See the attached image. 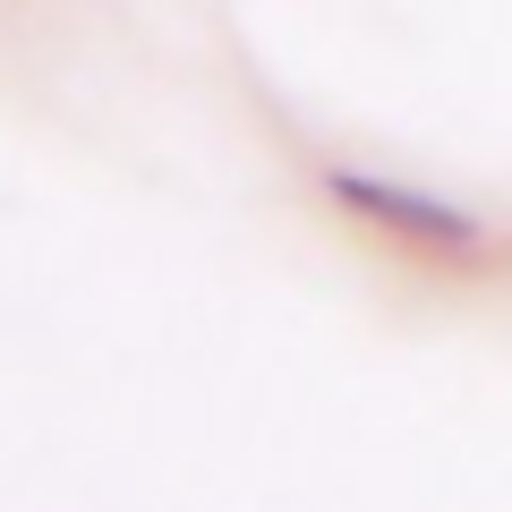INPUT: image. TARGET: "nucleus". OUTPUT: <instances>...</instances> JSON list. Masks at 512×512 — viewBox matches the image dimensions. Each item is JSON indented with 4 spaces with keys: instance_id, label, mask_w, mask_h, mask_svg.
<instances>
[{
    "instance_id": "f257e3e1",
    "label": "nucleus",
    "mask_w": 512,
    "mask_h": 512,
    "mask_svg": "<svg viewBox=\"0 0 512 512\" xmlns=\"http://www.w3.org/2000/svg\"><path fill=\"white\" fill-rule=\"evenodd\" d=\"M325 197L342 205V214L376 222L384 239H402V248L419 256H478L487 248V231H478V214H461V205L427 197V188H402V180H376V171H325Z\"/></svg>"
}]
</instances>
